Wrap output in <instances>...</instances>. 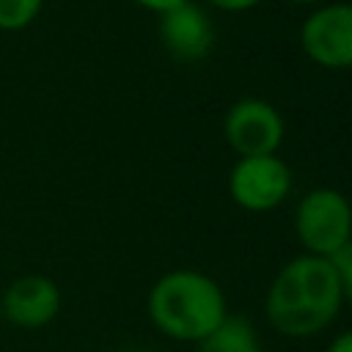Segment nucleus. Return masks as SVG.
I'll list each match as a JSON object with an SVG mask.
<instances>
[{"label":"nucleus","instance_id":"1","mask_svg":"<svg viewBox=\"0 0 352 352\" xmlns=\"http://www.w3.org/2000/svg\"><path fill=\"white\" fill-rule=\"evenodd\" d=\"M338 272L330 258L300 253L289 258L264 294L267 324L286 338H311L324 333L341 314Z\"/></svg>","mask_w":352,"mask_h":352},{"label":"nucleus","instance_id":"2","mask_svg":"<svg viewBox=\"0 0 352 352\" xmlns=\"http://www.w3.org/2000/svg\"><path fill=\"white\" fill-rule=\"evenodd\" d=\"M146 314L162 336L198 344L228 316V302L223 286L212 275L179 267L162 272L151 283Z\"/></svg>","mask_w":352,"mask_h":352},{"label":"nucleus","instance_id":"3","mask_svg":"<svg viewBox=\"0 0 352 352\" xmlns=\"http://www.w3.org/2000/svg\"><path fill=\"white\" fill-rule=\"evenodd\" d=\"M294 236L308 256L333 258L352 242V201L336 187H314L294 206Z\"/></svg>","mask_w":352,"mask_h":352},{"label":"nucleus","instance_id":"4","mask_svg":"<svg viewBox=\"0 0 352 352\" xmlns=\"http://www.w3.org/2000/svg\"><path fill=\"white\" fill-rule=\"evenodd\" d=\"M294 176L280 154L261 157H236L228 170V195L231 201L253 214L278 209L292 192Z\"/></svg>","mask_w":352,"mask_h":352},{"label":"nucleus","instance_id":"5","mask_svg":"<svg viewBox=\"0 0 352 352\" xmlns=\"http://www.w3.org/2000/svg\"><path fill=\"white\" fill-rule=\"evenodd\" d=\"M300 50L322 69H352V3L327 0L311 8L300 25Z\"/></svg>","mask_w":352,"mask_h":352},{"label":"nucleus","instance_id":"6","mask_svg":"<svg viewBox=\"0 0 352 352\" xmlns=\"http://www.w3.org/2000/svg\"><path fill=\"white\" fill-rule=\"evenodd\" d=\"M223 138L236 157L278 154L286 138V121L272 102L242 96L223 116Z\"/></svg>","mask_w":352,"mask_h":352},{"label":"nucleus","instance_id":"7","mask_svg":"<svg viewBox=\"0 0 352 352\" xmlns=\"http://www.w3.org/2000/svg\"><path fill=\"white\" fill-rule=\"evenodd\" d=\"M160 41L173 60L198 63L214 47V25L195 0L179 3L160 14Z\"/></svg>","mask_w":352,"mask_h":352},{"label":"nucleus","instance_id":"8","mask_svg":"<svg viewBox=\"0 0 352 352\" xmlns=\"http://www.w3.org/2000/svg\"><path fill=\"white\" fill-rule=\"evenodd\" d=\"M3 319L16 327L36 330L50 324L60 311V289L47 275H22L3 294Z\"/></svg>","mask_w":352,"mask_h":352},{"label":"nucleus","instance_id":"9","mask_svg":"<svg viewBox=\"0 0 352 352\" xmlns=\"http://www.w3.org/2000/svg\"><path fill=\"white\" fill-rule=\"evenodd\" d=\"M195 346L198 352H261V338L248 316L228 311V316Z\"/></svg>","mask_w":352,"mask_h":352},{"label":"nucleus","instance_id":"10","mask_svg":"<svg viewBox=\"0 0 352 352\" xmlns=\"http://www.w3.org/2000/svg\"><path fill=\"white\" fill-rule=\"evenodd\" d=\"M41 6L44 0H0V30L28 28L38 16Z\"/></svg>","mask_w":352,"mask_h":352},{"label":"nucleus","instance_id":"11","mask_svg":"<svg viewBox=\"0 0 352 352\" xmlns=\"http://www.w3.org/2000/svg\"><path fill=\"white\" fill-rule=\"evenodd\" d=\"M330 261H333V267H336V272H338L341 300H344V305L352 308V242H349L344 250H338Z\"/></svg>","mask_w":352,"mask_h":352},{"label":"nucleus","instance_id":"12","mask_svg":"<svg viewBox=\"0 0 352 352\" xmlns=\"http://www.w3.org/2000/svg\"><path fill=\"white\" fill-rule=\"evenodd\" d=\"M204 3L217 8V11H226V14H242V11L256 8L261 0H204Z\"/></svg>","mask_w":352,"mask_h":352},{"label":"nucleus","instance_id":"13","mask_svg":"<svg viewBox=\"0 0 352 352\" xmlns=\"http://www.w3.org/2000/svg\"><path fill=\"white\" fill-rule=\"evenodd\" d=\"M132 3H135V6H140V8H146V11L162 14V11H168V8L179 6V3H187V0H132Z\"/></svg>","mask_w":352,"mask_h":352},{"label":"nucleus","instance_id":"14","mask_svg":"<svg viewBox=\"0 0 352 352\" xmlns=\"http://www.w3.org/2000/svg\"><path fill=\"white\" fill-rule=\"evenodd\" d=\"M324 352H352V327L344 330V333H338V336L327 344Z\"/></svg>","mask_w":352,"mask_h":352},{"label":"nucleus","instance_id":"15","mask_svg":"<svg viewBox=\"0 0 352 352\" xmlns=\"http://www.w3.org/2000/svg\"><path fill=\"white\" fill-rule=\"evenodd\" d=\"M289 3H294V6H311V8H316V6H322V3H327V0H289Z\"/></svg>","mask_w":352,"mask_h":352},{"label":"nucleus","instance_id":"16","mask_svg":"<svg viewBox=\"0 0 352 352\" xmlns=\"http://www.w3.org/2000/svg\"><path fill=\"white\" fill-rule=\"evenodd\" d=\"M129 352H148V349H129Z\"/></svg>","mask_w":352,"mask_h":352},{"label":"nucleus","instance_id":"17","mask_svg":"<svg viewBox=\"0 0 352 352\" xmlns=\"http://www.w3.org/2000/svg\"><path fill=\"white\" fill-rule=\"evenodd\" d=\"M0 322H3V302H0Z\"/></svg>","mask_w":352,"mask_h":352}]
</instances>
